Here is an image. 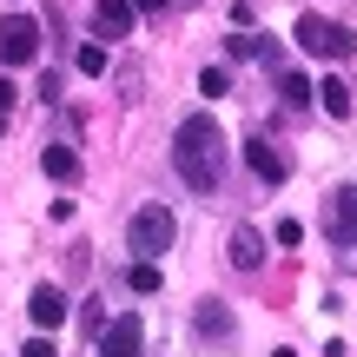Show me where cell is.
<instances>
[{
  "mask_svg": "<svg viewBox=\"0 0 357 357\" xmlns=\"http://www.w3.org/2000/svg\"><path fill=\"white\" fill-rule=\"evenodd\" d=\"M225 258L238 271H258V265H265V238H258L252 225H238V231H231V245H225Z\"/></svg>",
  "mask_w": 357,
  "mask_h": 357,
  "instance_id": "cell-10",
  "label": "cell"
},
{
  "mask_svg": "<svg viewBox=\"0 0 357 357\" xmlns=\"http://www.w3.org/2000/svg\"><path fill=\"white\" fill-rule=\"evenodd\" d=\"M172 166H178V178H185L192 192H218V185H225V132H218L212 113L178 119V132H172Z\"/></svg>",
  "mask_w": 357,
  "mask_h": 357,
  "instance_id": "cell-1",
  "label": "cell"
},
{
  "mask_svg": "<svg viewBox=\"0 0 357 357\" xmlns=\"http://www.w3.org/2000/svg\"><path fill=\"white\" fill-rule=\"evenodd\" d=\"M311 93H318V86H311L305 73H278V100H284V106H305Z\"/></svg>",
  "mask_w": 357,
  "mask_h": 357,
  "instance_id": "cell-13",
  "label": "cell"
},
{
  "mask_svg": "<svg viewBox=\"0 0 357 357\" xmlns=\"http://www.w3.org/2000/svg\"><path fill=\"white\" fill-rule=\"evenodd\" d=\"M139 344H146V324L132 318V311H126V318H113V324L100 331V357H139Z\"/></svg>",
  "mask_w": 357,
  "mask_h": 357,
  "instance_id": "cell-6",
  "label": "cell"
},
{
  "mask_svg": "<svg viewBox=\"0 0 357 357\" xmlns=\"http://www.w3.org/2000/svg\"><path fill=\"white\" fill-rule=\"evenodd\" d=\"M132 20H139L132 0H93V33H100V40H126Z\"/></svg>",
  "mask_w": 357,
  "mask_h": 357,
  "instance_id": "cell-7",
  "label": "cell"
},
{
  "mask_svg": "<svg viewBox=\"0 0 357 357\" xmlns=\"http://www.w3.org/2000/svg\"><path fill=\"white\" fill-rule=\"evenodd\" d=\"M13 100H20V93H13V79H7V73H0V119H7V113H13Z\"/></svg>",
  "mask_w": 357,
  "mask_h": 357,
  "instance_id": "cell-20",
  "label": "cell"
},
{
  "mask_svg": "<svg viewBox=\"0 0 357 357\" xmlns=\"http://www.w3.org/2000/svg\"><path fill=\"white\" fill-rule=\"evenodd\" d=\"M73 66H79L86 79H93V73H106V47H100V40H93V47H79V60H73Z\"/></svg>",
  "mask_w": 357,
  "mask_h": 357,
  "instance_id": "cell-17",
  "label": "cell"
},
{
  "mask_svg": "<svg viewBox=\"0 0 357 357\" xmlns=\"http://www.w3.org/2000/svg\"><path fill=\"white\" fill-rule=\"evenodd\" d=\"M225 47L238 53V60H252V53H271V47H265V33H238V40H225Z\"/></svg>",
  "mask_w": 357,
  "mask_h": 357,
  "instance_id": "cell-18",
  "label": "cell"
},
{
  "mask_svg": "<svg viewBox=\"0 0 357 357\" xmlns=\"http://www.w3.org/2000/svg\"><path fill=\"white\" fill-rule=\"evenodd\" d=\"M324 231H331V245H357V185H337L324 199Z\"/></svg>",
  "mask_w": 357,
  "mask_h": 357,
  "instance_id": "cell-5",
  "label": "cell"
},
{
  "mask_svg": "<svg viewBox=\"0 0 357 357\" xmlns=\"http://www.w3.org/2000/svg\"><path fill=\"white\" fill-rule=\"evenodd\" d=\"M172 238H178V218L166 212V205H139V212H132L126 245L139 252V265H159V258L172 252Z\"/></svg>",
  "mask_w": 357,
  "mask_h": 357,
  "instance_id": "cell-2",
  "label": "cell"
},
{
  "mask_svg": "<svg viewBox=\"0 0 357 357\" xmlns=\"http://www.w3.org/2000/svg\"><path fill=\"white\" fill-rule=\"evenodd\" d=\"M0 132H7V119H0Z\"/></svg>",
  "mask_w": 357,
  "mask_h": 357,
  "instance_id": "cell-22",
  "label": "cell"
},
{
  "mask_svg": "<svg viewBox=\"0 0 357 357\" xmlns=\"http://www.w3.org/2000/svg\"><path fill=\"white\" fill-rule=\"evenodd\" d=\"M245 159H252V172L265 178V185H284V172H291V159H284L271 139H245Z\"/></svg>",
  "mask_w": 357,
  "mask_h": 357,
  "instance_id": "cell-8",
  "label": "cell"
},
{
  "mask_svg": "<svg viewBox=\"0 0 357 357\" xmlns=\"http://www.w3.org/2000/svg\"><path fill=\"white\" fill-rule=\"evenodd\" d=\"M20 357H60V351H53V337H26Z\"/></svg>",
  "mask_w": 357,
  "mask_h": 357,
  "instance_id": "cell-19",
  "label": "cell"
},
{
  "mask_svg": "<svg viewBox=\"0 0 357 357\" xmlns=\"http://www.w3.org/2000/svg\"><path fill=\"white\" fill-rule=\"evenodd\" d=\"M132 7H139V13H166V0H132Z\"/></svg>",
  "mask_w": 357,
  "mask_h": 357,
  "instance_id": "cell-21",
  "label": "cell"
},
{
  "mask_svg": "<svg viewBox=\"0 0 357 357\" xmlns=\"http://www.w3.org/2000/svg\"><path fill=\"white\" fill-rule=\"evenodd\" d=\"M291 33H298V47L318 53V60H351V53H357V33L337 26V20H324V13H298Z\"/></svg>",
  "mask_w": 357,
  "mask_h": 357,
  "instance_id": "cell-3",
  "label": "cell"
},
{
  "mask_svg": "<svg viewBox=\"0 0 357 357\" xmlns=\"http://www.w3.org/2000/svg\"><path fill=\"white\" fill-rule=\"evenodd\" d=\"M26 311H33L40 337H47L53 324H66V298H60V284H33V298H26Z\"/></svg>",
  "mask_w": 357,
  "mask_h": 357,
  "instance_id": "cell-9",
  "label": "cell"
},
{
  "mask_svg": "<svg viewBox=\"0 0 357 357\" xmlns=\"http://www.w3.org/2000/svg\"><path fill=\"white\" fill-rule=\"evenodd\" d=\"M40 60V26L26 20V13H7L0 20V73H13V66Z\"/></svg>",
  "mask_w": 357,
  "mask_h": 357,
  "instance_id": "cell-4",
  "label": "cell"
},
{
  "mask_svg": "<svg viewBox=\"0 0 357 357\" xmlns=\"http://www.w3.org/2000/svg\"><path fill=\"white\" fill-rule=\"evenodd\" d=\"M199 337H231V311L218 305V298H205V305H199Z\"/></svg>",
  "mask_w": 357,
  "mask_h": 357,
  "instance_id": "cell-11",
  "label": "cell"
},
{
  "mask_svg": "<svg viewBox=\"0 0 357 357\" xmlns=\"http://www.w3.org/2000/svg\"><path fill=\"white\" fill-rule=\"evenodd\" d=\"M199 93H205V100H225V93H231V73H225V66H205V73H199Z\"/></svg>",
  "mask_w": 357,
  "mask_h": 357,
  "instance_id": "cell-15",
  "label": "cell"
},
{
  "mask_svg": "<svg viewBox=\"0 0 357 357\" xmlns=\"http://www.w3.org/2000/svg\"><path fill=\"white\" fill-rule=\"evenodd\" d=\"M318 100H324V113H331V119H351V86H344V79H324Z\"/></svg>",
  "mask_w": 357,
  "mask_h": 357,
  "instance_id": "cell-12",
  "label": "cell"
},
{
  "mask_svg": "<svg viewBox=\"0 0 357 357\" xmlns=\"http://www.w3.org/2000/svg\"><path fill=\"white\" fill-rule=\"evenodd\" d=\"M40 166H47V178H73V172H79V159L66 153V146H47V153H40Z\"/></svg>",
  "mask_w": 357,
  "mask_h": 357,
  "instance_id": "cell-14",
  "label": "cell"
},
{
  "mask_svg": "<svg viewBox=\"0 0 357 357\" xmlns=\"http://www.w3.org/2000/svg\"><path fill=\"white\" fill-rule=\"evenodd\" d=\"M126 284H132L139 298H153V291H159L166 278H159V265H132V271H126Z\"/></svg>",
  "mask_w": 357,
  "mask_h": 357,
  "instance_id": "cell-16",
  "label": "cell"
}]
</instances>
